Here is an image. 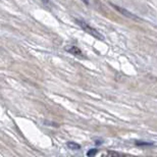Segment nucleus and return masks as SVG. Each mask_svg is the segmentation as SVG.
<instances>
[{
	"instance_id": "nucleus-1",
	"label": "nucleus",
	"mask_w": 157,
	"mask_h": 157,
	"mask_svg": "<svg viewBox=\"0 0 157 157\" xmlns=\"http://www.w3.org/2000/svg\"><path fill=\"white\" fill-rule=\"evenodd\" d=\"M75 21H76V24L78 25V27H81L82 29L85 31V32H87L88 34H90L91 36L95 37V38L99 39V40H104V37H103L101 34L98 32V31L95 30L94 28H92V27L90 26V25H88L84 20H81V18H76Z\"/></svg>"
},
{
	"instance_id": "nucleus-2",
	"label": "nucleus",
	"mask_w": 157,
	"mask_h": 157,
	"mask_svg": "<svg viewBox=\"0 0 157 157\" xmlns=\"http://www.w3.org/2000/svg\"><path fill=\"white\" fill-rule=\"evenodd\" d=\"M110 5L115 9V10H117L119 13H121L122 15H124L125 17L132 18V20H135V21H139V17H138L136 14H134L133 12H131L130 10H128V9L121 7V6H118L117 4H113L112 2H110Z\"/></svg>"
},
{
	"instance_id": "nucleus-3",
	"label": "nucleus",
	"mask_w": 157,
	"mask_h": 157,
	"mask_svg": "<svg viewBox=\"0 0 157 157\" xmlns=\"http://www.w3.org/2000/svg\"><path fill=\"white\" fill-rule=\"evenodd\" d=\"M65 50H67V52H70L71 54L78 56V57H85L83 52H82V50L80 48H78V47H76V46H68V47L65 48Z\"/></svg>"
},
{
	"instance_id": "nucleus-4",
	"label": "nucleus",
	"mask_w": 157,
	"mask_h": 157,
	"mask_svg": "<svg viewBox=\"0 0 157 157\" xmlns=\"http://www.w3.org/2000/svg\"><path fill=\"white\" fill-rule=\"evenodd\" d=\"M67 148L71 150H80L81 149V146L78 145V143H75V142H67Z\"/></svg>"
},
{
	"instance_id": "nucleus-5",
	"label": "nucleus",
	"mask_w": 157,
	"mask_h": 157,
	"mask_svg": "<svg viewBox=\"0 0 157 157\" xmlns=\"http://www.w3.org/2000/svg\"><path fill=\"white\" fill-rule=\"evenodd\" d=\"M136 145L140 147H149V146H154V143L146 142V141H137Z\"/></svg>"
},
{
	"instance_id": "nucleus-6",
	"label": "nucleus",
	"mask_w": 157,
	"mask_h": 157,
	"mask_svg": "<svg viewBox=\"0 0 157 157\" xmlns=\"http://www.w3.org/2000/svg\"><path fill=\"white\" fill-rule=\"evenodd\" d=\"M98 152V149H95V148H93V149H90L89 151L87 152V156H94V155H96V153Z\"/></svg>"
},
{
	"instance_id": "nucleus-7",
	"label": "nucleus",
	"mask_w": 157,
	"mask_h": 157,
	"mask_svg": "<svg viewBox=\"0 0 157 157\" xmlns=\"http://www.w3.org/2000/svg\"><path fill=\"white\" fill-rule=\"evenodd\" d=\"M41 2H43L46 5H51V0H41Z\"/></svg>"
},
{
	"instance_id": "nucleus-8",
	"label": "nucleus",
	"mask_w": 157,
	"mask_h": 157,
	"mask_svg": "<svg viewBox=\"0 0 157 157\" xmlns=\"http://www.w3.org/2000/svg\"><path fill=\"white\" fill-rule=\"evenodd\" d=\"M107 155H112V156H118L119 153H117V152H108Z\"/></svg>"
},
{
	"instance_id": "nucleus-9",
	"label": "nucleus",
	"mask_w": 157,
	"mask_h": 157,
	"mask_svg": "<svg viewBox=\"0 0 157 157\" xmlns=\"http://www.w3.org/2000/svg\"><path fill=\"white\" fill-rule=\"evenodd\" d=\"M82 1H83L85 4H87V5H89L91 3V0H82Z\"/></svg>"
}]
</instances>
